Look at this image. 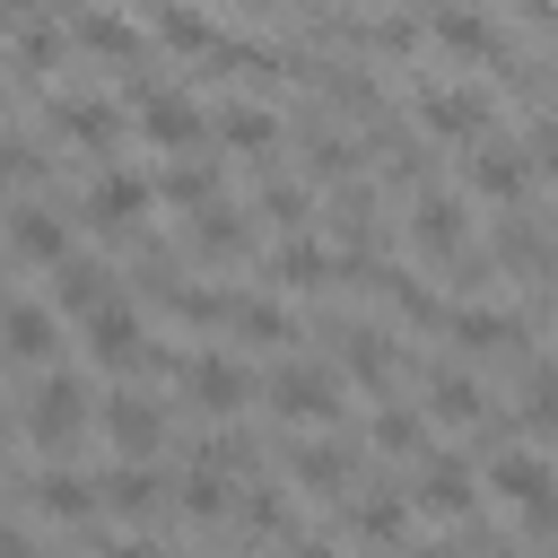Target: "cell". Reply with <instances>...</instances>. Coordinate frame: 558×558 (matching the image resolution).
Listing matches in <instances>:
<instances>
[{"label":"cell","mask_w":558,"mask_h":558,"mask_svg":"<svg viewBox=\"0 0 558 558\" xmlns=\"http://www.w3.org/2000/svg\"><path fill=\"white\" fill-rule=\"evenodd\" d=\"M480 480L523 514V532H558V462H549V453H532V445L488 453V471H480Z\"/></svg>","instance_id":"6da1fadb"},{"label":"cell","mask_w":558,"mask_h":558,"mask_svg":"<svg viewBox=\"0 0 558 558\" xmlns=\"http://www.w3.org/2000/svg\"><path fill=\"white\" fill-rule=\"evenodd\" d=\"M174 384H183V401L209 410V418H244V410L262 401V384H253V366H244L235 349H192V357L174 366Z\"/></svg>","instance_id":"7a4b0ae2"},{"label":"cell","mask_w":558,"mask_h":558,"mask_svg":"<svg viewBox=\"0 0 558 558\" xmlns=\"http://www.w3.org/2000/svg\"><path fill=\"white\" fill-rule=\"evenodd\" d=\"M87 427H96V392H87L78 375H44V384L26 392V445H35V453H70Z\"/></svg>","instance_id":"3957f363"},{"label":"cell","mask_w":558,"mask_h":558,"mask_svg":"<svg viewBox=\"0 0 558 558\" xmlns=\"http://www.w3.org/2000/svg\"><path fill=\"white\" fill-rule=\"evenodd\" d=\"M262 401H270L279 418H296V427H331V418L349 410V392H340V375H331V366H305V357H288V366H270V384H262Z\"/></svg>","instance_id":"277c9868"},{"label":"cell","mask_w":558,"mask_h":558,"mask_svg":"<svg viewBox=\"0 0 558 558\" xmlns=\"http://www.w3.org/2000/svg\"><path fill=\"white\" fill-rule=\"evenodd\" d=\"M78 331H87V357H96L105 375H140V366H157V340H148V323H140L122 296H105L96 314H78Z\"/></svg>","instance_id":"5b68a950"},{"label":"cell","mask_w":558,"mask_h":558,"mask_svg":"<svg viewBox=\"0 0 558 558\" xmlns=\"http://www.w3.org/2000/svg\"><path fill=\"white\" fill-rule=\"evenodd\" d=\"M401 497H410V514L453 523V514H471V506H480V471H471L462 453H436V445H427V453L410 462V488H401Z\"/></svg>","instance_id":"8992f818"},{"label":"cell","mask_w":558,"mask_h":558,"mask_svg":"<svg viewBox=\"0 0 558 558\" xmlns=\"http://www.w3.org/2000/svg\"><path fill=\"white\" fill-rule=\"evenodd\" d=\"M0 253H9V262H26V270H52V262H70V209L17 201V209L0 218Z\"/></svg>","instance_id":"52a82bcc"},{"label":"cell","mask_w":558,"mask_h":558,"mask_svg":"<svg viewBox=\"0 0 558 558\" xmlns=\"http://www.w3.org/2000/svg\"><path fill=\"white\" fill-rule=\"evenodd\" d=\"M87 227H105V235H131V227H148V209H157V183L148 174H131V166H105L96 183H87Z\"/></svg>","instance_id":"ba28073f"},{"label":"cell","mask_w":558,"mask_h":558,"mask_svg":"<svg viewBox=\"0 0 558 558\" xmlns=\"http://www.w3.org/2000/svg\"><path fill=\"white\" fill-rule=\"evenodd\" d=\"M96 427H105V445H113L122 462H148V453L166 445V410H157L148 392H131V384L96 401Z\"/></svg>","instance_id":"9c48e42d"},{"label":"cell","mask_w":558,"mask_h":558,"mask_svg":"<svg viewBox=\"0 0 558 558\" xmlns=\"http://www.w3.org/2000/svg\"><path fill=\"white\" fill-rule=\"evenodd\" d=\"M418 131L427 140H488L497 131V96L488 87H427L418 96Z\"/></svg>","instance_id":"30bf717a"},{"label":"cell","mask_w":558,"mask_h":558,"mask_svg":"<svg viewBox=\"0 0 558 558\" xmlns=\"http://www.w3.org/2000/svg\"><path fill=\"white\" fill-rule=\"evenodd\" d=\"M445 340L471 349V357H506V349H532V323L506 314V305H453L445 314Z\"/></svg>","instance_id":"8fae6325"},{"label":"cell","mask_w":558,"mask_h":558,"mask_svg":"<svg viewBox=\"0 0 558 558\" xmlns=\"http://www.w3.org/2000/svg\"><path fill=\"white\" fill-rule=\"evenodd\" d=\"M140 131H148L157 148H174V157L209 148V113H201L192 96H174V87H148V96H140Z\"/></svg>","instance_id":"7c38bea8"},{"label":"cell","mask_w":558,"mask_h":558,"mask_svg":"<svg viewBox=\"0 0 558 558\" xmlns=\"http://www.w3.org/2000/svg\"><path fill=\"white\" fill-rule=\"evenodd\" d=\"M410 244H418L427 262H462V253H471V209H462L453 192L410 201Z\"/></svg>","instance_id":"4fadbf2b"},{"label":"cell","mask_w":558,"mask_h":558,"mask_svg":"<svg viewBox=\"0 0 558 558\" xmlns=\"http://www.w3.org/2000/svg\"><path fill=\"white\" fill-rule=\"evenodd\" d=\"M471 192L480 201H497V209H523V192H532V157L514 148V140H488V148H471Z\"/></svg>","instance_id":"5bb4252c"},{"label":"cell","mask_w":558,"mask_h":558,"mask_svg":"<svg viewBox=\"0 0 558 558\" xmlns=\"http://www.w3.org/2000/svg\"><path fill=\"white\" fill-rule=\"evenodd\" d=\"M418 410H427V418H445V427H480V418H488V384H480V375H462V366H427Z\"/></svg>","instance_id":"9a60e30c"},{"label":"cell","mask_w":558,"mask_h":558,"mask_svg":"<svg viewBox=\"0 0 558 558\" xmlns=\"http://www.w3.org/2000/svg\"><path fill=\"white\" fill-rule=\"evenodd\" d=\"M96 506H105V514H122V523H148V514L166 506V480H157V462H113V471L96 480Z\"/></svg>","instance_id":"2e32d148"},{"label":"cell","mask_w":558,"mask_h":558,"mask_svg":"<svg viewBox=\"0 0 558 558\" xmlns=\"http://www.w3.org/2000/svg\"><path fill=\"white\" fill-rule=\"evenodd\" d=\"M0 349H9L17 366H44V357L61 349V314H52V296H44V305H0Z\"/></svg>","instance_id":"e0dca14e"},{"label":"cell","mask_w":558,"mask_h":558,"mask_svg":"<svg viewBox=\"0 0 558 558\" xmlns=\"http://www.w3.org/2000/svg\"><path fill=\"white\" fill-rule=\"evenodd\" d=\"M52 131L78 140V148H113L122 140V105H105V96H52Z\"/></svg>","instance_id":"ac0fdd59"},{"label":"cell","mask_w":558,"mask_h":558,"mask_svg":"<svg viewBox=\"0 0 558 558\" xmlns=\"http://www.w3.org/2000/svg\"><path fill=\"white\" fill-rule=\"evenodd\" d=\"M192 253H201V262H218V270H235V262L253 253V227H244L227 201H209V209H192Z\"/></svg>","instance_id":"d6986e66"},{"label":"cell","mask_w":558,"mask_h":558,"mask_svg":"<svg viewBox=\"0 0 558 558\" xmlns=\"http://www.w3.org/2000/svg\"><path fill=\"white\" fill-rule=\"evenodd\" d=\"M427 35H436L453 61H488V52H497V17H480V9H462V0H445V9L427 17Z\"/></svg>","instance_id":"ffe728a7"},{"label":"cell","mask_w":558,"mask_h":558,"mask_svg":"<svg viewBox=\"0 0 558 558\" xmlns=\"http://www.w3.org/2000/svg\"><path fill=\"white\" fill-rule=\"evenodd\" d=\"M44 279H52V314H96V305L113 296L105 262H78V253H70V262H52Z\"/></svg>","instance_id":"44dd1931"},{"label":"cell","mask_w":558,"mask_h":558,"mask_svg":"<svg viewBox=\"0 0 558 558\" xmlns=\"http://www.w3.org/2000/svg\"><path fill=\"white\" fill-rule=\"evenodd\" d=\"M227 331L253 340V349H288V340H296V314H288L279 296H235V305H227Z\"/></svg>","instance_id":"7402d4cb"},{"label":"cell","mask_w":558,"mask_h":558,"mask_svg":"<svg viewBox=\"0 0 558 558\" xmlns=\"http://www.w3.org/2000/svg\"><path fill=\"white\" fill-rule=\"evenodd\" d=\"M323 279H331V253H323L314 235L288 227V235L270 244V288H323Z\"/></svg>","instance_id":"603a6c76"},{"label":"cell","mask_w":558,"mask_h":558,"mask_svg":"<svg viewBox=\"0 0 558 558\" xmlns=\"http://www.w3.org/2000/svg\"><path fill=\"white\" fill-rule=\"evenodd\" d=\"M288 480H305L314 497H349V453L323 445V436H305V445H288Z\"/></svg>","instance_id":"cb8c5ba5"},{"label":"cell","mask_w":558,"mask_h":558,"mask_svg":"<svg viewBox=\"0 0 558 558\" xmlns=\"http://www.w3.org/2000/svg\"><path fill=\"white\" fill-rule=\"evenodd\" d=\"M157 44H174V52H218V17L209 9H192V0H157Z\"/></svg>","instance_id":"d4e9b609"},{"label":"cell","mask_w":558,"mask_h":558,"mask_svg":"<svg viewBox=\"0 0 558 558\" xmlns=\"http://www.w3.org/2000/svg\"><path fill=\"white\" fill-rule=\"evenodd\" d=\"M209 131H218L235 157H270V148H279V113H270V105H227Z\"/></svg>","instance_id":"484cf974"},{"label":"cell","mask_w":558,"mask_h":558,"mask_svg":"<svg viewBox=\"0 0 558 558\" xmlns=\"http://www.w3.org/2000/svg\"><path fill=\"white\" fill-rule=\"evenodd\" d=\"M366 436H375V453H392V462H418V453H427V410H410V401H384Z\"/></svg>","instance_id":"4316f807"},{"label":"cell","mask_w":558,"mask_h":558,"mask_svg":"<svg viewBox=\"0 0 558 558\" xmlns=\"http://www.w3.org/2000/svg\"><path fill=\"white\" fill-rule=\"evenodd\" d=\"M35 506H44L52 523H87V514H105V506H96V480H78V471H44V480H35Z\"/></svg>","instance_id":"83f0119b"},{"label":"cell","mask_w":558,"mask_h":558,"mask_svg":"<svg viewBox=\"0 0 558 558\" xmlns=\"http://www.w3.org/2000/svg\"><path fill=\"white\" fill-rule=\"evenodd\" d=\"M349 523H357V541H375V549H384V541H401V532H410V497H401V488H366Z\"/></svg>","instance_id":"f1b7e54d"},{"label":"cell","mask_w":558,"mask_h":558,"mask_svg":"<svg viewBox=\"0 0 558 558\" xmlns=\"http://www.w3.org/2000/svg\"><path fill=\"white\" fill-rule=\"evenodd\" d=\"M349 375H357L366 392H392V384H401V357H392V340H384V331H349Z\"/></svg>","instance_id":"f546056e"},{"label":"cell","mask_w":558,"mask_h":558,"mask_svg":"<svg viewBox=\"0 0 558 558\" xmlns=\"http://www.w3.org/2000/svg\"><path fill=\"white\" fill-rule=\"evenodd\" d=\"M70 44H87V52H105V61H122V52H140V26H122L113 9H87V17L70 26Z\"/></svg>","instance_id":"4dcf8cb0"},{"label":"cell","mask_w":558,"mask_h":558,"mask_svg":"<svg viewBox=\"0 0 558 558\" xmlns=\"http://www.w3.org/2000/svg\"><path fill=\"white\" fill-rule=\"evenodd\" d=\"M148 183H157V201H183V209H209L218 201V166H192V157L166 166V174H148Z\"/></svg>","instance_id":"1f68e13d"},{"label":"cell","mask_w":558,"mask_h":558,"mask_svg":"<svg viewBox=\"0 0 558 558\" xmlns=\"http://www.w3.org/2000/svg\"><path fill=\"white\" fill-rule=\"evenodd\" d=\"M174 506H183V514H201V523H209V514H227V506H235V488H227V471H209V462H201V471H192V480H183V497H174Z\"/></svg>","instance_id":"d6a6232c"},{"label":"cell","mask_w":558,"mask_h":558,"mask_svg":"<svg viewBox=\"0 0 558 558\" xmlns=\"http://www.w3.org/2000/svg\"><path fill=\"white\" fill-rule=\"evenodd\" d=\"M244 532H262V541H288V532H296V506H288L279 488H253V497H244Z\"/></svg>","instance_id":"836d02e7"},{"label":"cell","mask_w":558,"mask_h":558,"mask_svg":"<svg viewBox=\"0 0 558 558\" xmlns=\"http://www.w3.org/2000/svg\"><path fill=\"white\" fill-rule=\"evenodd\" d=\"M523 427H532V436L558 427V375H549V366H532V384H523Z\"/></svg>","instance_id":"e575fe53"},{"label":"cell","mask_w":558,"mask_h":558,"mask_svg":"<svg viewBox=\"0 0 558 558\" xmlns=\"http://www.w3.org/2000/svg\"><path fill=\"white\" fill-rule=\"evenodd\" d=\"M61 52H70V35H61V26H17V61H26V70H52Z\"/></svg>","instance_id":"d590c367"},{"label":"cell","mask_w":558,"mask_h":558,"mask_svg":"<svg viewBox=\"0 0 558 558\" xmlns=\"http://www.w3.org/2000/svg\"><path fill=\"white\" fill-rule=\"evenodd\" d=\"M262 218H279V227H305V183H262Z\"/></svg>","instance_id":"8d00e7d4"},{"label":"cell","mask_w":558,"mask_h":558,"mask_svg":"<svg viewBox=\"0 0 558 558\" xmlns=\"http://www.w3.org/2000/svg\"><path fill=\"white\" fill-rule=\"evenodd\" d=\"M44 174V148H26V140H0V183L17 192V183H35Z\"/></svg>","instance_id":"74e56055"},{"label":"cell","mask_w":558,"mask_h":558,"mask_svg":"<svg viewBox=\"0 0 558 558\" xmlns=\"http://www.w3.org/2000/svg\"><path fill=\"white\" fill-rule=\"evenodd\" d=\"M305 166H314V174H340V166H357V148H340V131H314Z\"/></svg>","instance_id":"f35d334b"},{"label":"cell","mask_w":558,"mask_h":558,"mask_svg":"<svg viewBox=\"0 0 558 558\" xmlns=\"http://www.w3.org/2000/svg\"><path fill=\"white\" fill-rule=\"evenodd\" d=\"M497 253H506V262H541V235L514 218V227H497Z\"/></svg>","instance_id":"ab89813d"},{"label":"cell","mask_w":558,"mask_h":558,"mask_svg":"<svg viewBox=\"0 0 558 558\" xmlns=\"http://www.w3.org/2000/svg\"><path fill=\"white\" fill-rule=\"evenodd\" d=\"M523 157H532V174H558V122H541V131H532V148H523Z\"/></svg>","instance_id":"60d3db41"},{"label":"cell","mask_w":558,"mask_h":558,"mask_svg":"<svg viewBox=\"0 0 558 558\" xmlns=\"http://www.w3.org/2000/svg\"><path fill=\"white\" fill-rule=\"evenodd\" d=\"M0 26H35V0H0Z\"/></svg>","instance_id":"b9f144b4"},{"label":"cell","mask_w":558,"mask_h":558,"mask_svg":"<svg viewBox=\"0 0 558 558\" xmlns=\"http://www.w3.org/2000/svg\"><path fill=\"white\" fill-rule=\"evenodd\" d=\"M105 558H157V549H148V541H113Z\"/></svg>","instance_id":"7bdbcfd3"},{"label":"cell","mask_w":558,"mask_h":558,"mask_svg":"<svg viewBox=\"0 0 558 558\" xmlns=\"http://www.w3.org/2000/svg\"><path fill=\"white\" fill-rule=\"evenodd\" d=\"M418 558H462V549H418Z\"/></svg>","instance_id":"ee69618b"}]
</instances>
